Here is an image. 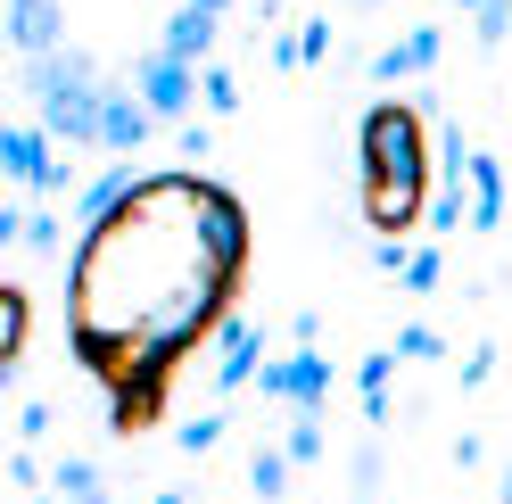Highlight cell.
<instances>
[{
	"mask_svg": "<svg viewBox=\"0 0 512 504\" xmlns=\"http://www.w3.org/2000/svg\"><path fill=\"white\" fill-rule=\"evenodd\" d=\"M405 257H413L405 240H372V265H380V273H397V281H405Z\"/></svg>",
	"mask_w": 512,
	"mask_h": 504,
	"instance_id": "23",
	"label": "cell"
},
{
	"mask_svg": "<svg viewBox=\"0 0 512 504\" xmlns=\"http://www.w3.org/2000/svg\"><path fill=\"white\" fill-rule=\"evenodd\" d=\"M347 9H380V0H347Z\"/></svg>",
	"mask_w": 512,
	"mask_h": 504,
	"instance_id": "27",
	"label": "cell"
},
{
	"mask_svg": "<svg viewBox=\"0 0 512 504\" xmlns=\"http://www.w3.org/2000/svg\"><path fill=\"white\" fill-rule=\"evenodd\" d=\"M331 356L323 348H290V356H265V372H256V397L265 405H290V414H323L331 405Z\"/></svg>",
	"mask_w": 512,
	"mask_h": 504,
	"instance_id": "3",
	"label": "cell"
},
{
	"mask_svg": "<svg viewBox=\"0 0 512 504\" xmlns=\"http://www.w3.org/2000/svg\"><path fill=\"white\" fill-rule=\"evenodd\" d=\"M58 504H108V480H100V463H83V455H67L58 463Z\"/></svg>",
	"mask_w": 512,
	"mask_h": 504,
	"instance_id": "14",
	"label": "cell"
},
{
	"mask_svg": "<svg viewBox=\"0 0 512 504\" xmlns=\"http://www.w3.org/2000/svg\"><path fill=\"white\" fill-rule=\"evenodd\" d=\"M504 34H512V0H479V9H471V42L479 50H504Z\"/></svg>",
	"mask_w": 512,
	"mask_h": 504,
	"instance_id": "16",
	"label": "cell"
},
{
	"mask_svg": "<svg viewBox=\"0 0 512 504\" xmlns=\"http://www.w3.org/2000/svg\"><path fill=\"white\" fill-rule=\"evenodd\" d=\"M42 430H50V405H25V414H17V438H25V447H42Z\"/></svg>",
	"mask_w": 512,
	"mask_h": 504,
	"instance_id": "25",
	"label": "cell"
},
{
	"mask_svg": "<svg viewBox=\"0 0 512 504\" xmlns=\"http://www.w3.org/2000/svg\"><path fill=\"white\" fill-rule=\"evenodd\" d=\"M199 100H207V116H232L240 108V83L223 75V67H199Z\"/></svg>",
	"mask_w": 512,
	"mask_h": 504,
	"instance_id": "20",
	"label": "cell"
},
{
	"mask_svg": "<svg viewBox=\"0 0 512 504\" xmlns=\"http://www.w3.org/2000/svg\"><path fill=\"white\" fill-rule=\"evenodd\" d=\"M215 339H223V356H215V397H232V389H248L256 372H265V331H256L248 314H232Z\"/></svg>",
	"mask_w": 512,
	"mask_h": 504,
	"instance_id": "6",
	"label": "cell"
},
{
	"mask_svg": "<svg viewBox=\"0 0 512 504\" xmlns=\"http://www.w3.org/2000/svg\"><path fill=\"white\" fill-rule=\"evenodd\" d=\"M455 9H479V0H455Z\"/></svg>",
	"mask_w": 512,
	"mask_h": 504,
	"instance_id": "28",
	"label": "cell"
},
{
	"mask_svg": "<svg viewBox=\"0 0 512 504\" xmlns=\"http://www.w3.org/2000/svg\"><path fill=\"white\" fill-rule=\"evenodd\" d=\"M389 348H397V356H413V364H438V356H446V339H438L430 323H405V331L389 339Z\"/></svg>",
	"mask_w": 512,
	"mask_h": 504,
	"instance_id": "19",
	"label": "cell"
},
{
	"mask_svg": "<svg viewBox=\"0 0 512 504\" xmlns=\"http://www.w3.org/2000/svg\"><path fill=\"white\" fill-rule=\"evenodd\" d=\"M25 339H34V290L9 281V290H0V372L25 364Z\"/></svg>",
	"mask_w": 512,
	"mask_h": 504,
	"instance_id": "10",
	"label": "cell"
},
{
	"mask_svg": "<svg viewBox=\"0 0 512 504\" xmlns=\"http://www.w3.org/2000/svg\"><path fill=\"white\" fill-rule=\"evenodd\" d=\"M356 199L372 240H405L413 224H430L438 191V157H430V108L422 100H372L356 124Z\"/></svg>",
	"mask_w": 512,
	"mask_h": 504,
	"instance_id": "2",
	"label": "cell"
},
{
	"mask_svg": "<svg viewBox=\"0 0 512 504\" xmlns=\"http://www.w3.org/2000/svg\"><path fill=\"white\" fill-rule=\"evenodd\" d=\"M133 83H141V108H149L157 124H190V91H199V67H182V58H166V50H149L141 67H133Z\"/></svg>",
	"mask_w": 512,
	"mask_h": 504,
	"instance_id": "5",
	"label": "cell"
},
{
	"mask_svg": "<svg viewBox=\"0 0 512 504\" xmlns=\"http://www.w3.org/2000/svg\"><path fill=\"white\" fill-rule=\"evenodd\" d=\"M488 372H496V348H471L463 356V389H488Z\"/></svg>",
	"mask_w": 512,
	"mask_h": 504,
	"instance_id": "24",
	"label": "cell"
},
{
	"mask_svg": "<svg viewBox=\"0 0 512 504\" xmlns=\"http://www.w3.org/2000/svg\"><path fill=\"white\" fill-rule=\"evenodd\" d=\"M397 364H405L397 348H372V356L356 364V389H364V422H372V430H389V372H397Z\"/></svg>",
	"mask_w": 512,
	"mask_h": 504,
	"instance_id": "12",
	"label": "cell"
},
{
	"mask_svg": "<svg viewBox=\"0 0 512 504\" xmlns=\"http://www.w3.org/2000/svg\"><path fill=\"white\" fill-rule=\"evenodd\" d=\"M124 191H133V166H108L100 182H83V224H100V215H108Z\"/></svg>",
	"mask_w": 512,
	"mask_h": 504,
	"instance_id": "15",
	"label": "cell"
},
{
	"mask_svg": "<svg viewBox=\"0 0 512 504\" xmlns=\"http://www.w3.org/2000/svg\"><path fill=\"white\" fill-rule=\"evenodd\" d=\"M149 108L141 100H124V91H108V108H100V149H141L149 141Z\"/></svg>",
	"mask_w": 512,
	"mask_h": 504,
	"instance_id": "11",
	"label": "cell"
},
{
	"mask_svg": "<svg viewBox=\"0 0 512 504\" xmlns=\"http://www.w3.org/2000/svg\"><path fill=\"white\" fill-rule=\"evenodd\" d=\"M248 281V207L207 174H141L67 265V348L108 389V430L166 422L174 372L232 323Z\"/></svg>",
	"mask_w": 512,
	"mask_h": 504,
	"instance_id": "1",
	"label": "cell"
},
{
	"mask_svg": "<svg viewBox=\"0 0 512 504\" xmlns=\"http://www.w3.org/2000/svg\"><path fill=\"white\" fill-rule=\"evenodd\" d=\"M438 50H446V34H438V25H413V34H397L389 50H372V83L430 75V67H438Z\"/></svg>",
	"mask_w": 512,
	"mask_h": 504,
	"instance_id": "7",
	"label": "cell"
},
{
	"mask_svg": "<svg viewBox=\"0 0 512 504\" xmlns=\"http://www.w3.org/2000/svg\"><path fill=\"white\" fill-rule=\"evenodd\" d=\"M223 430H232V414H223V405H215V414H199V422H182L174 438H182V455H215V447H223Z\"/></svg>",
	"mask_w": 512,
	"mask_h": 504,
	"instance_id": "18",
	"label": "cell"
},
{
	"mask_svg": "<svg viewBox=\"0 0 512 504\" xmlns=\"http://www.w3.org/2000/svg\"><path fill=\"white\" fill-rule=\"evenodd\" d=\"M34 504H58V496H34Z\"/></svg>",
	"mask_w": 512,
	"mask_h": 504,
	"instance_id": "29",
	"label": "cell"
},
{
	"mask_svg": "<svg viewBox=\"0 0 512 504\" xmlns=\"http://www.w3.org/2000/svg\"><path fill=\"white\" fill-rule=\"evenodd\" d=\"M331 58V17H306L298 25V67H323Z\"/></svg>",
	"mask_w": 512,
	"mask_h": 504,
	"instance_id": "21",
	"label": "cell"
},
{
	"mask_svg": "<svg viewBox=\"0 0 512 504\" xmlns=\"http://www.w3.org/2000/svg\"><path fill=\"white\" fill-rule=\"evenodd\" d=\"M463 182H471V232H496V224H512V215H504V166H496L488 149H471Z\"/></svg>",
	"mask_w": 512,
	"mask_h": 504,
	"instance_id": "8",
	"label": "cell"
},
{
	"mask_svg": "<svg viewBox=\"0 0 512 504\" xmlns=\"http://www.w3.org/2000/svg\"><path fill=\"white\" fill-rule=\"evenodd\" d=\"M290 471H298L290 447H256V455H248V488L265 496V504H281V496H290Z\"/></svg>",
	"mask_w": 512,
	"mask_h": 504,
	"instance_id": "13",
	"label": "cell"
},
{
	"mask_svg": "<svg viewBox=\"0 0 512 504\" xmlns=\"http://www.w3.org/2000/svg\"><path fill=\"white\" fill-rule=\"evenodd\" d=\"M149 504H190V496H174V488H166V496H149Z\"/></svg>",
	"mask_w": 512,
	"mask_h": 504,
	"instance_id": "26",
	"label": "cell"
},
{
	"mask_svg": "<svg viewBox=\"0 0 512 504\" xmlns=\"http://www.w3.org/2000/svg\"><path fill=\"white\" fill-rule=\"evenodd\" d=\"M438 281H446V257L438 248H413L405 257V290H438Z\"/></svg>",
	"mask_w": 512,
	"mask_h": 504,
	"instance_id": "22",
	"label": "cell"
},
{
	"mask_svg": "<svg viewBox=\"0 0 512 504\" xmlns=\"http://www.w3.org/2000/svg\"><path fill=\"white\" fill-rule=\"evenodd\" d=\"M281 447H290L298 471H306V463H323V414H290V438H281Z\"/></svg>",
	"mask_w": 512,
	"mask_h": 504,
	"instance_id": "17",
	"label": "cell"
},
{
	"mask_svg": "<svg viewBox=\"0 0 512 504\" xmlns=\"http://www.w3.org/2000/svg\"><path fill=\"white\" fill-rule=\"evenodd\" d=\"M166 58H182V67H207V50H215V9H199V0H182L174 25H166V42H157Z\"/></svg>",
	"mask_w": 512,
	"mask_h": 504,
	"instance_id": "9",
	"label": "cell"
},
{
	"mask_svg": "<svg viewBox=\"0 0 512 504\" xmlns=\"http://www.w3.org/2000/svg\"><path fill=\"white\" fill-rule=\"evenodd\" d=\"M0 166H9V182H25V191H42V199L75 191V166L50 157V124H9V133H0Z\"/></svg>",
	"mask_w": 512,
	"mask_h": 504,
	"instance_id": "4",
	"label": "cell"
}]
</instances>
